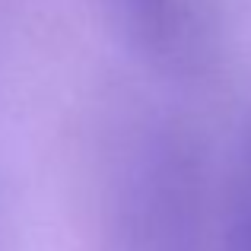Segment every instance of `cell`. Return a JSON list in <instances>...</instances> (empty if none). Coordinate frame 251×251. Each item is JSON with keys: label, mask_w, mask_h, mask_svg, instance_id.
<instances>
[{"label": "cell", "mask_w": 251, "mask_h": 251, "mask_svg": "<svg viewBox=\"0 0 251 251\" xmlns=\"http://www.w3.org/2000/svg\"><path fill=\"white\" fill-rule=\"evenodd\" d=\"M188 140L150 130L137 140L121 175V232L127 251H197L203 194Z\"/></svg>", "instance_id": "obj_1"}, {"label": "cell", "mask_w": 251, "mask_h": 251, "mask_svg": "<svg viewBox=\"0 0 251 251\" xmlns=\"http://www.w3.org/2000/svg\"><path fill=\"white\" fill-rule=\"evenodd\" d=\"M124 45L153 70L197 76L213 64V16L203 0H105Z\"/></svg>", "instance_id": "obj_2"}, {"label": "cell", "mask_w": 251, "mask_h": 251, "mask_svg": "<svg viewBox=\"0 0 251 251\" xmlns=\"http://www.w3.org/2000/svg\"><path fill=\"white\" fill-rule=\"evenodd\" d=\"M223 251H251V127L235 156L223 213Z\"/></svg>", "instance_id": "obj_3"}]
</instances>
